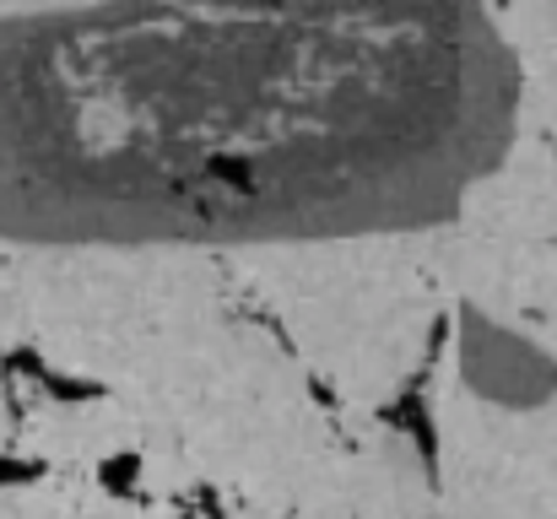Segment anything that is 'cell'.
I'll return each mask as SVG.
<instances>
[{
	"mask_svg": "<svg viewBox=\"0 0 557 519\" xmlns=\"http://www.w3.org/2000/svg\"><path fill=\"white\" fill-rule=\"evenodd\" d=\"M515 125L482 0H60L0 11V238L320 249L466 211Z\"/></svg>",
	"mask_w": 557,
	"mask_h": 519,
	"instance_id": "1",
	"label": "cell"
}]
</instances>
